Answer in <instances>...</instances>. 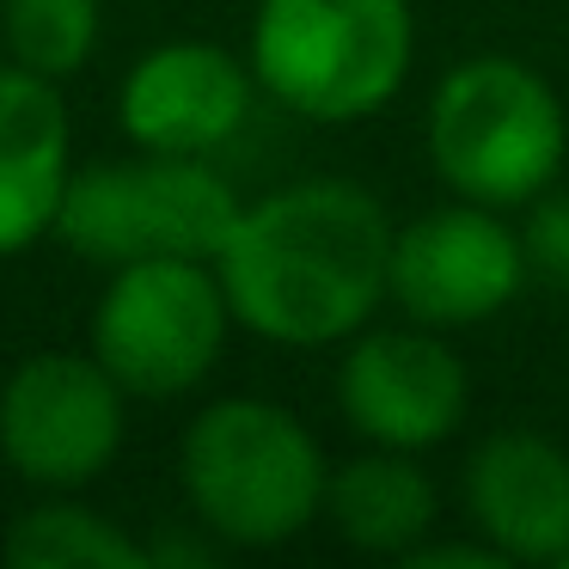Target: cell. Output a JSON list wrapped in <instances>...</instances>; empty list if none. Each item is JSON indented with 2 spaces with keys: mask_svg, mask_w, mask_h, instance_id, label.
Masks as SVG:
<instances>
[{
  "mask_svg": "<svg viewBox=\"0 0 569 569\" xmlns=\"http://www.w3.org/2000/svg\"><path fill=\"white\" fill-rule=\"evenodd\" d=\"M251 87H258L251 62H239L221 43H160L129 68L117 117L141 153L202 160V153L227 148L233 129L246 123Z\"/></svg>",
  "mask_w": 569,
  "mask_h": 569,
  "instance_id": "30bf717a",
  "label": "cell"
},
{
  "mask_svg": "<svg viewBox=\"0 0 569 569\" xmlns=\"http://www.w3.org/2000/svg\"><path fill=\"white\" fill-rule=\"evenodd\" d=\"M520 288H527V258L502 209L453 197L392 233V307L429 331L453 337L490 325Z\"/></svg>",
  "mask_w": 569,
  "mask_h": 569,
  "instance_id": "ba28073f",
  "label": "cell"
},
{
  "mask_svg": "<svg viewBox=\"0 0 569 569\" xmlns=\"http://www.w3.org/2000/svg\"><path fill=\"white\" fill-rule=\"evenodd\" d=\"M123 447V386L99 356H31L0 386V453L26 483L87 490Z\"/></svg>",
  "mask_w": 569,
  "mask_h": 569,
  "instance_id": "9c48e42d",
  "label": "cell"
},
{
  "mask_svg": "<svg viewBox=\"0 0 569 569\" xmlns=\"http://www.w3.org/2000/svg\"><path fill=\"white\" fill-rule=\"evenodd\" d=\"M429 160L453 197L483 209H527L563 178L569 111L557 87L515 56H471L429 99Z\"/></svg>",
  "mask_w": 569,
  "mask_h": 569,
  "instance_id": "277c9868",
  "label": "cell"
},
{
  "mask_svg": "<svg viewBox=\"0 0 569 569\" xmlns=\"http://www.w3.org/2000/svg\"><path fill=\"white\" fill-rule=\"evenodd\" d=\"M197 520L227 545L270 551L325 515V447L295 410L270 398H221L184 429L178 447Z\"/></svg>",
  "mask_w": 569,
  "mask_h": 569,
  "instance_id": "3957f363",
  "label": "cell"
},
{
  "mask_svg": "<svg viewBox=\"0 0 569 569\" xmlns=\"http://www.w3.org/2000/svg\"><path fill=\"white\" fill-rule=\"evenodd\" d=\"M557 563H563V569H569V551H563V557H557Z\"/></svg>",
  "mask_w": 569,
  "mask_h": 569,
  "instance_id": "e0dca14e",
  "label": "cell"
},
{
  "mask_svg": "<svg viewBox=\"0 0 569 569\" xmlns=\"http://www.w3.org/2000/svg\"><path fill=\"white\" fill-rule=\"evenodd\" d=\"M417 62L410 0H258L251 74L307 123H361L405 92Z\"/></svg>",
  "mask_w": 569,
  "mask_h": 569,
  "instance_id": "7a4b0ae2",
  "label": "cell"
},
{
  "mask_svg": "<svg viewBox=\"0 0 569 569\" xmlns=\"http://www.w3.org/2000/svg\"><path fill=\"white\" fill-rule=\"evenodd\" d=\"M441 496L435 478L417 466V453L398 447H368V453L331 466L325 483V520L337 527V539L356 545L368 557H405L410 545L429 539Z\"/></svg>",
  "mask_w": 569,
  "mask_h": 569,
  "instance_id": "4fadbf2b",
  "label": "cell"
},
{
  "mask_svg": "<svg viewBox=\"0 0 569 569\" xmlns=\"http://www.w3.org/2000/svg\"><path fill=\"white\" fill-rule=\"evenodd\" d=\"M471 532L502 563H557L569 551V453L539 429H490L459 471Z\"/></svg>",
  "mask_w": 569,
  "mask_h": 569,
  "instance_id": "8fae6325",
  "label": "cell"
},
{
  "mask_svg": "<svg viewBox=\"0 0 569 569\" xmlns=\"http://www.w3.org/2000/svg\"><path fill=\"white\" fill-rule=\"evenodd\" d=\"M239 209L221 172L184 153H141V160L87 166L68 178L56 233L92 263H141V258H202L214 263L233 233Z\"/></svg>",
  "mask_w": 569,
  "mask_h": 569,
  "instance_id": "5b68a950",
  "label": "cell"
},
{
  "mask_svg": "<svg viewBox=\"0 0 569 569\" xmlns=\"http://www.w3.org/2000/svg\"><path fill=\"white\" fill-rule=\"evenodd\" d=\"M0 557L13 569H136L148 563L129 532H117L104 515L74 502H50L13 520V532L0 539Z\"/></svg>",
  "mask_w": 569,
  "mask_h": 569,
  "instance_id": "5bb4252c",
  "label": "cell"
},
{
  "mask_svg": "<svg viewBox=\"0 0 569 569\" xmlns=\"http://www.w3.org/2000/svg\"><path fill=\"white\" fill-rule=\"evenodd\" d=\"M227 288L202 258L117 263L111 288L92 307V356L123 392L178 398L197 392L227 349Z\"/></svg>",
  "mask_w": 569,
  "mask_h": 569,
  "instance_id": "8992f818",
  "label": "cell"
},
{
  "mask_svg": "<svg viewBox=\"0 0 569 569\" xmlns=\"http://www.w3.org/2000/svg\"><path fill=\"white\" fill-rule=\"evenodd\" d=\"M392 214L349 178H307L246 202L214 276L233 325L282 349L349 343L392 300Z\"/></svg>",
  "mask_w": 569,
  "mask_h": 569,
  "instance_id": "6da1fadb",
  "label": "cell"
},
{
  "mask_svg": "<svg viewBox=\"0 0 569 569\" xmlns=\"http://www.w3.org/2000/svg\"><path fill=\"white\" fill-rule=\"evenodd\" d=\"M520 233V258H527V288H545V295L569 300V190H545V197L527 202V221Z\"/></svg>",
  "mask_w": 569,
  "mask_h": 569,
  "instance_id": "2e32d148",
  "label": "cell"
},
{
  "mask_svg": "<svg viewBox=\"0 0 569 569\" xmlns=\"http://www.w3.org/2000/svg\"><path fill=\"white\" fill-rule=\"evenodd\" d=\"M68 190V111L56 80L0 68V258L56 233Z\"/></svg>",
  "mask_w": 569,
  "mask_h": 569,
  "instance_id": "7c38bea8",
  "label": "cell"
},
{
  "mask_svg": "<svg viewBox=\"0 0 569 569\" xmlns=\"http://www.w3.org/2000/svg\"><path fill=\"white\" fill-rule=\"evenodd\" d=\"M7 50L43 80H68L99 50V0H7L0 7Z\"/></svg>",
  "mask_w": 569,
  "mask_h": 569,
  "instance_id": "9a60e30c",
  "label": "cell"
},
{
  "mask_svg": "<svg viewBox=\"0 0 569 569\" xmlns=\"http://www.w3.org/2000/svg\"><path fill=\"white\" fill-rule=\"evenodd\" d=\"M337 410L368 447L429 453L453 441L471 410V373L447 331L405 325H361L337 368Z\"/></svg>",
  "mask_w": 569,
  "mask_h": 569,
  "instance_id": "52a82bcc",
  "label": "cell"
}]
</instances>
